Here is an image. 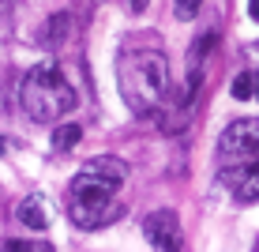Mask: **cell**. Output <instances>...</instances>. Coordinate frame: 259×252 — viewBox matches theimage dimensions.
Segmentation results:
<instances>
[{"mask_svg": "<svg viewBox=\"0 0 259 252\" xmlns=\"http://www.w3.org/2000/svg\"><path fill=\"white\" fill-rule=\"evenodd\" d=\"M143 237L154 248H181L184 233H181V222H177L173 211H154L143 219Z\"/></svg>", "mask_w": 259, "mask_h": 252, "instance_id": "5b68a950", "label": "cell"}, {"mask_svg": "<svg viewBox=\"0 0 259 252\" xmlns=\"http://www.w3.org/2000/svg\"><path fill=\"white\" fill-rule=\"evenodd\" d=\"M19 105L30 121L38 124H57L79 105V94L75 87L68 83L64 68L46 60V64H34L30 71L23 76L19 83Z\"/></svg>", "mask_w": 259, "mask_h": 252, "instance_id": "277c9868", "label": "cell"}, {"mask_svg": "<svg viewBox=\"0 0 259 252\" xmlns=\"http://www.w3.org/2000/svg\"><path fill=\"white\" fill-rule=\"evenodd\" d=\"M79 136H83V128H79V124H60L57 136H53V147H57V151H68V147H75V143H79Z\"/></svg>", "mask_w": 259, "mask_h": 252, "instance_id": "ba28073f", "label": "cell"}, {"mask_svg": "<svg viewBox=\"0 0 259 252\" xmlns=\"http://www.w3.org/2000/svg\"><path fill=\"white\" fill-rule=\"evenodd\" d=\"M147 4L150 0H132V12H147Z\"/></svg>", "mask_w": 259, "mask_h": 252, "instance_id": "8fae6325", "label": "cell"}, {"mask_svg": "<svg viewBox=\"0 0 259 252\" xmlns=\"http://www.w3.org/2000/svg\"><path fill=\"white\" fill-rule=\"evenodd\" d=\"M229 91H233L237 102H255V98H259V68H244V71L233 79V87H229Z\"/></svg>", "mask_w": 259, "mask_h": 252, "instance_id": "52a82bcc", "label": "cell"}, {"mask_svg": "<svg viewBox=\"0 0 259 252\" xmlns=\"http://www.w3.org/2000/svg\"><path fill=\"white\" fill-rule=\"evenodd\" d=\"M15 4H19V0H0V12H12Z\"/></svg>", "mask_w": 259, "mask_h": 252, "instance_id": "7c38bea8", "label": "cell"}, {"mask_svg": "<svg viewBox=\"0 0 259 252\" xmlns=\"http://www.w3.org/2000/svg\"><path fill=\"white\" fill-rule=\"evenodd\" d=\"M19 222L26 230H34V233H41L49 226V203L41 200V196H26V200L19 203Z\"/></svg>", "mask_w": 259, "mask_h": 252, "instance_id": "8992f818", "label": "cell"}, {"mask_svg": "<svg viewBox=\"0 0 259 252\" xmlns=\"http://www.w3.org/2000/svg\"><path fill=\"white\" fill-rule=\"evenodd\" d=\"M199 4H203V0H173V15L181 23H188V19L199 15Z\"/></svg>", "mask_w": 259, "mask_h": 252, "instance_id": "9c48e42d", "label": "cell"}, {"mask_svg": "<svg viewBox=\"0 0 259 252\" xmlns=\"http://www.w3.org/2000/svg\"><path fill=\"white\" fill-rule=\"evenodd\" d=\"M214 166H218V181L240 203L259 200V117L237 121L222 132L218 151H214Z\"/></svg>", "mask_w": 259, "mask_h": 252, "instance_id": "3957f363", "label": "cell"}, {"mask_svg": "<svg viewBox=\"0 0 259 252\" xmlns=\"http://www.w3.org/2000/svg\"><path fill=\"white\" fill-rule=\"evenodd\" d=\"M120 98L136 117H158L169 105V57L158 42H124L117 53Z\"/></svg>", "mask_w": 259, "mask_h": 252, "instance_id": "7a4b0ae2", "label": "cell"}, {"mask_svg": "<svg viewBox=\"0 0 259 252\" xmlns=\"http://www.w3.org/2000/svg\"><path fill=\"white\" fill-rule=\"evenodd\" d=\"M124 185H128V166L117 155L91 158L68 188V214L79 230H102L124 211Z\"/></svg>", "mask_w": 259, "mask_h": 252, "instance_id": "6da1fadb", "label": "cell"}, {"mask_svg": "<svg viewBox=\"0 0 259 252\" xmlns=\"http://www.w3.org/2000/svg\"><path fill=\"white\" fill-rule=\"evenodd\" d=\"M248 15H252V19L259 23V0H248Z\"/></svg>", "mask_w": 259, "mask_h": 252, "instance_id": "30bf717a", "label": "cell"}]
</instances>
